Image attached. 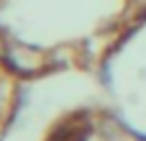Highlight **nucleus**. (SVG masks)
<instances>
[{
	"instance_id": "nucleus-1",
	"label": "nucleus",
	"mask_w": 146,
	"mask_h": 141,
	"mask_svg": "<svg viewBox=\"0 0 146 141\" xmlns=\"http://www.w3.org/2000/svg\"><path fill=\"white\" fill-rule=\"evenodd\" d=\"M146 23V0H0V46L23 80L98 74Z\"/></svg>"
},
{
	"instance_id": "nucleus-2",
	"label": "nucleus",
	"mask_w": 146,
	"mask_h": 141,
	"mask_svg": "<svg viewBox=\"0 0 146 141\" xmlns=\"http://www.w3.org/2000/svg\"><path fill=\"white\" fill-rule=\"evenodd\" d=\"M21 87H23V77L18 74V69L10 64V59L0 46V141L15 121L21 105Z\"/></svg>"
}]
</instances>
